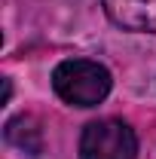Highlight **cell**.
Instances as JSON below:
<instances>
[{"instance_id":"obj_2","label":"cell","mask_w":156,"mask_h":159,"mask_svg":"<svg viewBox=\"0 0 156 159\" xmlns=\"http://www.w3.org/2000/svg\"><path fill=\"white\" fill-rule=\"evenodd\" d=\"M138 138L122 119H98L83 129L80 159H135Z\"/></svg>"},{"instance_id":"obj_3","label":"cell","mask_w":156,"mask_h":159,"mask_svg":"<svg viewBox=\"0 0 156 159\" xmlns=\"http://www.w3.org/2000/svg\"><path fill=\"white\" fill-rule=\"evenodd\" d=\"M101 3L113 25L126 31L156 34V0H101Z\"/></svg>"},{"instance_id":"obj_4","label":"cell","mask_w":156,"mask_h":159,"mask_svg":"<svg viewBox=\"0 0 156 159\" xmlns=\"http://www.w3.org/2000/svg\"><path fill=\"white\" fill-rule=\"evenodd\" d=\"M6 141L12 144V147H19L25 153H31V156H37L40 147H43V138H40V129L37 122L31 116H16L6 122Z\"/></svg>"},{"instance_id":"obj_1","label":"cell","mask_w":156,"mask_h":159,"mask_svg":"<svg viewBox=\"0 0 156 159\" xmlns=\"http://www.w3.org/2000/svg\"><path fill=\"white\" fill-rule=\"evenodd\" d=\"M52 86L61 101L71 107H95L107 98L113 80L110 70L89 58H67L52 70Z\"/></svg>"}]
</instances>
